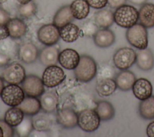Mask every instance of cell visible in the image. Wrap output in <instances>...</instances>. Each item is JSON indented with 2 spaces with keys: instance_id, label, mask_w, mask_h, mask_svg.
I'll return each mask as SVG.
<instances>
[{
  "instance_id": "9",
  "label": "cell",
  "mask_w": 154,
  "mask_h": 137,
  "mask_svg": "<svg viewBox=\"0 0 154 137\" xmlns=\"http://www.w3.org/2000/svg\"><path fill=\"white\" fill-rule=\"evenodd\" d=\"M22 88L28 97H37L42 95L44 92V84L42 80L34 75H29L25 77L22 82Z\"/></svg>"
},
{
  "instance_id": "17",
  "label": "cell",
  "mask_w": 154,
  "mask_h": 137,
  "mask_svg": "<svg viewBox=\"0 0 154 137\" xmlns=\"http://www.w3.org/2000/svg\"><path fill=\"white\" fill-rule=\"evenodd\" d=\"M136 63L141 70L147 71L154 66V56L152 52L147 48L139 49L137 54Z\"/></svg>"
},
{
  "instance_id": "1",
  "label": "cell",
  "mask_w": 154,
  "mask_h": 137,
  "mask_svg": "<svg viewBox=\"0 0 154 137\" xmlns=\"http://www.w3.org/2000/svg\"><path fill=\"white\" fill-rule=\"evenodd\" d=\"M116 24L125 28H129L137 23L138 11L134 6L124 4L116 8L114 13Z\"/></svg>"
},
{
  "instance_id": "41",
  "label": "cell",
  "mask_w": 154,
  "mask_h": 137,
  "mask_svg": "<svg viewBox=\"0 0 154 137\" xmlns=\"http://www.w3.org/2000/svg\"><path fill=\"white\" fill-rule=\"evenodd\" d=\"M9 36V31L7 25H0V40L7 39Z\"/></svg>"
},
{
  "instance_id": "3",
  "label": "cell",
  "mask_w": 154,
  "mask_h": 137,
  "mask_svg": "<svg viewBox=\"0 0 154 137\" xmlns=\"http://www.w3.org/2000/svg\"><path fill=\"white\" fill-rule=\"evenodd\" d=\"M126 37L128 42L138 49L147 48L148 45V34L146 28L140 23H137L128 28Z\"/></svg>"
},
{
  "instance_id": "15",
  "label": "cell",
  "mask_w": 154,
  "mask_h": 137,
  "mask_svg": "<svg viewBox=\"0 0 154 137\" xmlns=\"http://www.w3.org/2000/svg\"><path fill=\"white\" fill-rule=\"evenodd\" d=\"M95 45L100 48H108L111 46L115 42L114 33L108 28L99 30L93 36Z\"/></svg>"
},
{
  "instance_id": "36",
  "label": "cell",
  "mask_w": 154,
  "mask_h": 137,
  "mask_svg": "<svg viewBox=\"0 0 154 137\" xmlns=\"http://www.w3.org/2000/svg\"><path fill=\"white\" fill-rule=\"evenodd\" d=\"M83 34L88 37H93L99 30V27L92 21L88 20L84 23L81 28Z\"/></svg>"
},
{
  "instance_id": "48",
  "label": "cell",
  "mask_w": 154,
  "mask_h": 137,
  "mask_svg": "<svg viewBox=\"0 0 154 137\" xmlns=\"http://www.w3.org/2000/svg\"><path fill=\"white\" fill-rule=\"evenodd\" d=\"M8 0H0V4H2L6 2H7Z\"/></svg>"
},
{
  "instance_id": "28",
  "label": "cell",
  "mask_w": 154,
  "mask_h": 137,
  "mask_svg": "<svg viewBox=\"0 0 154 137\" xmlns=\"http://www.w3.org/2000/svg\"><path fill=\"white\" fill-rule=\"evenodd\" d=\"M33 129L38 132L49 130L52 127V122L50 117L43 113L35 114L32 118Z\"/></svg>"
},
{
  "instance_id": "35",
  "label": "cell",
  "mask_w": 154,
  "mask_h": 137,
  "mask_svg": "<svg viewBox=\"0 0 154 137\" xmlns=\"http://www.w3.org/2000/svg\"><path fill=\"white\" fill-rule=\"evenodd\" d=\"M37 6L32 1L25 4H20L19 7V13L22 17L29 18L36 12Z\"/></svg>"
},
{
  "instance_id": "10",
  "label": "cell",
  "mask_w": 154,
  "mask_h": 137,
  "mask_svg": "<svg viewBox=\"0 0 154 137\" xmlns=\"http://www.w3.org/2000/svg\"><path fill=\"white\" fill-rule=\"evenodd\" d=\"M25 77V69L20 64L16 63L8 65L2 73L3 79L9 84H20Z\"/></svg>"
},
{
  "instance_id": "11",
  "label": "cell",
  "mask_w": 154,
  "mask_h": 137,
  "mask_svg": "<svg viewBox=\"0 0 154 137\" xmlns=\"http://www.w3.org/2000/svg\"><path fill=\"white\" fill-rule=\"evenodd\" d=\"M80 60L79 54L73 49H65L59 53L58 62L67 69H75Z\"/></svg>"
},
{
  "instance_id": "22",
  "label": "cell",
  "mask_w": 154,
  "mask_h": 137,
  "mask_svg": "<svg viewBox=\"0 0 154 137\" xmlns=\"http://www.w3.org/2000/svg\"><path fill=\"white\" fill-rule=\"evenodd\" d=\"M70 7L73 16L78 20L85 19L90 13V5L86 0H74Z\"/></svg>"
},
{
  "instance_id": "25",
  "label": "cell",
  "mask_w": 154,
  "mask_h": 137,
  "mask_svg": "<svg viewBox=\"0 0 154 137\" xmlns=\"http://www.w3.org/2000/svg\"><path fill=\"white\" fill-rule=\"evenodd\" d=\"M94 22L97 25L102 28H108L114 22V13L109 9H101L94 15Z\"/></svg>"
},
{
  "instance_id": "8",
  "label": "cell",
  "mask_w": 154,
  "mask_h": 137,
  "mask_svg": "<svg viewBox=\"0 0 154 137\" xmlns=\"http://www.w3.org/2000/svg\"><path fill=\"white\" fill-rule=\"evenodd\" d=\"M39 41L46 46H52L60 39V30L54 24H46L41 27L37 32Z\"/></svg>"
},
{
  "instance_id": "40",
  "label": "cell",
  "mask_w": 154,
  "mask_h": 137,
  "mask_svg": "<svg viewBox=\"0 0 154 137\" xmlns=\"http://www.w3.org/2000/svg\"><path fill=\"white\" fill-rule=\"evenodd\" d=\"M126 0H108V4L111 8H117L125 4Z\"/></svg>"
},
{
  "instance_id": "14",
  "label": "cell",
  "mask_w": 154,
  "mask_h": 137,
  "mask_svg": "<svg viewBox=\"0 0 154 137\" xmlns=\"http://www.w3.org/2000/svg\"><path fill=\"white\" fill-rule=\"evenodd\" d=\"M140 23L146 28L154 27V4L144 3L138 11Z\"/></svg>"
},
{
  "instance_id": "37",
  "label": "cell",
  "mask_w": 154,
  "mask_h": 137,
  "mask_svg": "<svg viewBox=\"0 0 154 137\" xmlns=\"http://www.w3.org/2000/svg\"><path fill=\"white\" fill-rule=\"evenodd\" d=\"M90 7L95 9H102L108 4V0H86Z\"/></svg>"
},
{
  "instance_id": "23",
  "label": "cell",
  "mask_w": 154,
  "mask_h": 137,
  "mask_svg": "<svg viewBox=\"0 0 154 137\" xmlns=\"http://www.w3.org/2000/svg\"><path fill=\"white\" fill-rule=\"evenodd\" d=\"M60 37L66 42L70 43L76 40L80 36L81 30L75 24L69 23L59 28Z\"/></svg>"
},
{
  "instance_id": "13",
  "label": "cell",
  "mask_w": 154,
  "mask_h": 137,
  "mask_svg": "<svg viewBox=\"0 0 154 137\" xmlns=\"http://www.w3.org/2000/svg\"><path fill=\"white\" fill-rule=\"evenodd\" d=\"M57 120L63 127L72 129L78 125V115L71 109H62L57 112Z\"/></svg>"
},
{
  "instance_id": "18",
  "label": "cell",
  "mask_w": 154,
  "mask_h": 137,
  "mask_svg": "<svg viewBox=\"0 0 154 137\" xmlns=\"http://www.w3.org/2000/svg\"><path fill=\"white\" fill-rule=\"evenodd\" d=\"M18 54L19 59L26 63L35 62L38 56V49L31 42L23 43L19 48Z\"/></svg>"
},
{
  "instance_id": "42",
  "label": "cell",
  "mask_w": 154,
  "mask_h": 137,
  "mask_svg": "<svg viewBox=\"0 0 154 137\" xmlns=\"http://www.w3.org/2000/svg\"><path fill=\"white\" fill-rule=\"evenodd\" d=\"M146 133L149 137H154V121L150 123L147 127Z\"/></svg>"
},
{
  "instance_id": "32",
  "label": "cell",
  "mask_w": 154,
  "mask_h": 137,
  "mask_svg": "<svg viewBox=\"0 0 154 137\" xmlns=\"http://www.w3.org/2000/svg\"><path fill=\"white\" fill-rule=\"evenodd\" d=\"M17 52V45L12 38L0 40V53L8 56L10 59L15 56Z\"/></svg>"
},
{
  "instance_id": "7",
  "label": "cell",
  "mask_w": 154,
  "mask_h": 137,
  "mask_svg": "<svg viewBox=\"0 0 154 137\" xmlns=\"http://www.w3.org/2000/svg\"><path fill=\"white\" fill-rule=\"evenodd\" d=\"M65 78L63 70L57 65L48 66L42 75L43 84L48 88H54L59 85Z\"/></svg>"
},
{
  "instance_id": "4",
  "label": "cell",
  "mask_w": 154,
  "mask_h": 137,
  "mask_svg": "<svg viewBox=\"0 0 154 137\" xmlns=\"http://www.w3.org/2000/svg\"><path fill=\"white\" fill-rule=\"evenodd\" d=\"M100 119L95 110L86 109L78 115V125L85 132H91L97 130L100 125Z\"/></svg>"
},
{
  "instance_id": "5",
  "label": "cell",
  "mask_w": 154,
  "mask_h": 137,
  "mask_svg": "<svg viewBox=\"0 0 154 137\" xmlns=\"http://www.w3.org/2000/svg\"><path fill=\"white\" fill-rule=\"evenodd\" d=\"M137 54L129 47H123L118 49L113 56V62L116 67L120 70L129 68L136 62Z\"/></svg>"
},
{
  "instance_id": "34",
  "label": "cell",
  "mask_w": 154,
  "mask_h": 137,
  "mask_svg": "<svg viewBox=\"0 0 154 137\" xmlns=\"http://www.w3.org/2000/svg\"><path fill=\"white\" fill-rule=\"evenodd\" d=\"M97 80L104 78H116V70L113 66L109 64L101 65L98 70L97 69Z\"/></svg>"
},
{
  "instance_id": "24",
  "label": "cell",
  "mask_w": 154,
  "mask_h": 137,
  "mask_svg": "<svg viewBox=\"0 0 154 137\" xmlns=\"http://www.w3.org/2000/svg\"><path fill=\"white\" fill-rule=\"evenodd\" d=\"M27 115L37 114L41 108L40 101L36 97H28L25 98L22 102L17 106Z\"/></svg>"
},
{
  "instance_id": "26",
  "label": "cell",
  "mask_w": 154,
  "mask_h": 137,
  "mask_svg": "<svg viewBox=\"0 0 154 137\" xmlns=\"http://www.w3.org/2000/svg\"><path fill=\"white\" fill-rule=\"evenodd\" d=\"M117 88L115 80L112 78H104L97 80L96 90L99 95L108 97L116 91Z\"/></svg>"
},
{
  "instance_id": "16",
  "label": "cell",
  "mask_w": 154,
  "mask_h": 137,
  "mask_svg": "<svg viewBox=\"0 0 154 137\" xmlns=\"http://www.w3.org/2000/svg\"><path fill=\"white\" fill-rule=\"evenodd\" d=\"M135 80V74L127 69L122 70L115 78L117 87L123 91H128L132 89Z\"/></svg>"
},
{
  "instance_id": "29",
  "label": "cell",
  "mask_w": 154,
  "mask_h": 137,
  "mask_svg": "<svg viewBox=\"0 0 154 137\" xmlns=\"http://www.w3.org/2000/svg\"><path fill=\"white\" fill-rule=\"evenodd\" d=\"M40 101L42 109L46 112H52L57 109L58 98L54 92H48L43 94Z\"/></svg>"
},
{
  "instance_id": "30",
  "label": "cell",
  "mask_w": 154,
  "mask_h": 137,
  "mask_svg": "<svg viewBox=\"0 0 154 137\" xmlns=\"http://www.w3.org/2000/svg\"><path fill=\"white\" fill-rule=\"evenodd\" d=\"M139 113L144 119L154 118V95L141 100L139 104Z\"/></svg>"
},
{
  "instance_id": "45",
  "label": "cell",
  "mask_w": 154,
  "mask_h": 137,
  "mask_svg": "<svg viewBox=\"0 0 154 137\" xmlns=\"http://www.w3.org/2000/svg\"><path fill=\"white\" fill-rule=\"evenodd\" d=\"M4 82H3V80L2 79V78L0 77V95L1 94V92L4 89Z\"/></svg>"
},
{
  "instance_id": "47",
  "label": "cell",
  "mask_w": 154,
  "mask_h": 137,
  "mask_svg": "<svg viewBox=\"0 0 154 137\" xmlns=\"http://www.w3.org/2000/svg\"><path fill=\"white\" fill-rule=\"evenodd\" d=\"M2 136H4V133L1 127L0 126V137H2Z\"/></svg>"
},
{
  "instance_id": "39",
  "label": "cell",
  "mask_w": 154,
  "mask_h": 137,
  "mask_svg": "<svg viewBox=\"0 0 154 137\" xmlns=\"http://www.w3.org/2000/svg\"><path fill=\"white\" fill-rule=\"evenodd\" d=\"M10 19L9 13L0 7V25H6Z\"/></svg>"
},
{
  "instance_id": "38",
  "label": "cell",
  "mask_w": 154,
  "mask_h": 137,
  "mask_svg": "<svg viewBox=\"0 0 154 137\" xmlns=\"http://www.w3.org/2000/svg\"><path fill=\"white\" fill-rule=\"evenodd\" d=\"M0 126L3 130L4 137H11L13 136V129L12 126L7 124L5 121L0 120Z\"/></svg>"
},
{
  "instance_id": "27",
  "label": "cell",
  "mask_w": 154,
  "mask_h": 137,
  "mask_svg": "<svg viewBox=\"0 0 154 137\" xmlns=\"http://www.w3.org/2000/svg\"><path fill=\"white\" fill-rule=\"evenodd\" d=\"M95 110L102 121L110 120L115 115V109L113 106L107 101H99L97 103Z\"/></svg>"
},
{
  "instance_id": "19",
  "label": "cell",
  "mask_w": 154,
  "mask_h": 137,
  "mask_svg": "<svg viewBox=\"0 0 154 137\" xmlns=\"http://www.w3.org/2000/svg\"><path fill=\"white\" fill-rule=\"evenodd\" d=\"M10 37L12 39H20L23 36L27 31V26L22 20L17 18H12L6 24Z\"/></svg>"
},
{
  "instance_id": "20",
  "label": "cell",
  "mask_w": 154,
  "mask_h": 137,
  "mask_svg": "<svg viewBox=\"0 0 154 137\" xmlns=\"http://www.w3.org/2000/svg\"><path fill=\"white\" fill-rule=\"evenodd\" d=\"M73 19L74 17L72 14L70 5H64L61 7L55 14L53 19V24L60 28L70 23Z\"/></svg>"
},
{
  "instance_id": "2",
  "label": "cell",
  "mask_w": 154,
  "mask_h": 137,
  "mask_svg": "<svg viewBox=\"0 0 154 137\" xmlns=\"http://www.w3.org/2000/svg\"><path fill=\"white\" fill-rule=\"evenodd\" d=\"M97 65L94 60L88 56H80L79 62L75 68L76 78L81 82L91 81L97 74Z\"/></svg>"
},
{
  "instance_id": "6",
  "label": "cell",
  "mask_w": 154,
  "mask_h": 137,
  "mask_svg": "<svg viewBox=\"0 0 154 137\" xmlns=\"http://www.w3.org/2000/svg\"><path fill=\"white\" fill-rule=\"evenodd\" d=\"M1 97L5 104L15 107L22 102L25 98V94L23 89L17 84H10L4 88Z\"/></svg>"
},
{
  "instance_id": "31",
  "label": "cell",
  "mask_w": 154,
  "mask_h": 137,
  "mask_svg": "<svg viewBox=\"0 0 154 137\" xmlns=\"http://www.w3.org/2000/svg\"><path fill=\"white\" fill-rule=\"evenodd\" d=\"M24 113L17 106L13 107L5 113L4 121L12 127H16L23 119Z\"/></svg>"
},
{
  "instance_id": "12",
  "label": "cell",
  "mask_w": 154,
  "mask_h": 137,
  "mask_svg": "<svg viewBox=\"0 0 154 137\" xmlns=\"http://www.w3.org/2000/svg\"><path fill=\"white\" fill-rule=\"evenodd\" d=\"M132 89L135 97L140 100H144L152 94V85L146 78H140L136 80Z\"/></svg>"
},
{
  "instance_id": "44",
  "label": "cell",
  "mask_w": 154,
  "mask_h": 137,
  "mask_svg": "<svg viewBox=\"0 0 154 137\" xmlns=\"http://www.w3.org/2000/svg\"><path fill=\"white\" fill-rule=\"evenodd\" d=\"M131 3L135 5H143L146 3L147 0H129Z\"/></svg>"
},
{
  "instance_id": "43",
  "label": "cell",
  "mask_w": 154,
  "mask_h": 137,
  "mask_svg": "<svg viewBox=\"0 0 154 137\" xmlns=\"http://www.w3.org/2000/svg\"><path fill=\"white\" fill-rule=\"evenodd\" d=\"M10 60V58L8 56L0 53V66H2L7 65Z\"/></svg>"
},
{
  "instance_id": "33",
  "label": "cell",
  "mask_w": 154,
  "mask_h": 137,
  "mask_svg": "<svg viewBox=\"0 0 154 137\" xmlns=\"http://www.w3.org/2000/svg\"><path fill=\"white\" fill-rule=\"evenodd\" d=\"M32 129V119L28 116H25L23 117L22 122L16 126V130L19 136L25 137L30 134Z\"/></svg>"
},
{
  "instance_id": "46",
  "label": "cell",
  "mask_w": 154,
  "mask_h": 137,
  "mask_svg": "<svg viewBox=\"0 0 154 137\" xmlns=\"http://www.w3.org/2000/svg\"><path fill=\"white\" fill-rule=\"evenodd\" d=\"M31 1L32 0H17V1L19 3H20V4H27V3Z\"/></svg>"
},
{
  "instance_id": "21",
  "label": "cell",
  "mask_w": 154,
  "mask_h": 137,
  "mask_svg": "<svg viewBox=\"0 0 154 137\" xmlns=\"http://www.w3.org/2000/svg\"><path fill=\"white\" fill-rule=\"evenodd\" d=\"M59 51L54 46H47L44 48L40 53V60L45 66L55 65L58 60Z\"/></svg>"
}]
</instances>
